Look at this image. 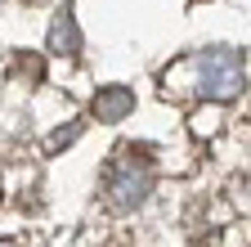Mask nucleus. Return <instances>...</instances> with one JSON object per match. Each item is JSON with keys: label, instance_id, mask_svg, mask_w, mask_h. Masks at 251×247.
<instances>
[{"label": "nucleus", "instance_id": "obj_5", "mask_svg": "<svg viewBox=\"0 0 251 247\" xmlns=\"http://www.w3.org/2000/svg\"><path fill=\"white\" fill-rule=\"evenodd\" d=\"M76 135H81V121H72L68 131H54V135H50V148H63V144H72Z\"/></svg>", "mask_w": 251, "mask_h": 247}, {"label": "nucleus", "instance_id": "obj_1", "mask_svg": "<svg viewBox=\"0 0 251 247\" xmlns=\"http://www.w3.org/2000/svg\"><path fill=\"white\" fill-rule=\"evenodd\" d=\"M152 193V162L144 148H121L108 166V202L117 211H135Z\"/></svg>", "mask_w": 251, "mask_h": 247}, {"label": "nucleus", "instance_id": "obj_4", "mask_svg": "<svg viewBox=\"0 0 251 247\" xmlns=\"http://www.w3.org/2000/svg\"><path fill=\"white\" fill-rule=\"evenodd\" d=\"M50 54H63V58L81 54V32H76V18H72L68 9L50 23Z\"/></svg>", "mask_w": 251, "mask_h": 247}, {"label": "nucleus", "instance_id": "obj_2", "mask_svg": "<svg viewBox=\"0 0 251 247\" xmlns=\"http://www.w3.org/2000/svg\"><path fill=\"white\" fill-rule=\"evenodd\" d=\"M198 81H202V95L206 99H233L242 95V85H247V63H242V54L229 50V45H215V50H202L198 54Z\"/></svg>", "mask_w": 251, "mask_h": 247}, {"label": "nucleus", "instance_id": "obj_3", "mask_svg": "<svg viewBox=\"0 0 251 247\" xmlns=\"http://www.w3.org/2000/svg\"><path fill=\"white\" fill-rule=\"evenodd\" d=\"M135 112V95L126 85H108V90H99L94 95V104H90V117L94 121H126Z\"/></svg>", "mask_w": 251, "mask_h": 247}]
</instances>
